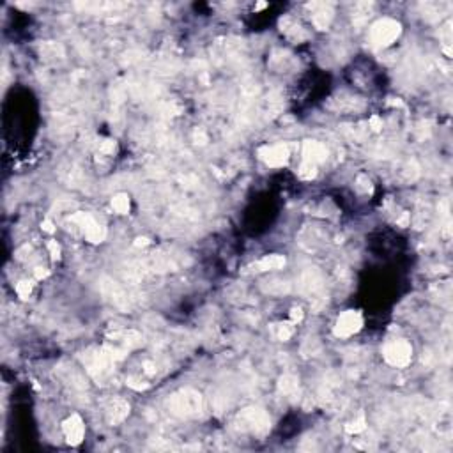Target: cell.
Here are the masks:
<instances>
[{"label":"cell","instance_id":"11","mask_svg":"<svg viewBox=\"0 0 453 453\" xmlns=\"http://www.w3.org/2000/svg\"><path fill=\"white\" fill-rule=\"evenodd\" d=\"M310 9H313V25L317 27L319 30H326L329 27V23L333 20V7L331 4H324V2H312L308 4Z\"/></svg>","mask_w":453,"mask_h":453},{"label":"cell","instance_id":"23","mask_svg":"<svg viewBox=\"0 0 453 453\" xmlns=\"http://www.w3.org/2000/svg\"><path fill=\"white\" fill-rule=\"evenodd\" d=\"M276 335H278L280 340H289L290 336L294 335V326L292 322H283V324H278V331H276Z\"/></svg>","mask_w":453,"mask_h":453},{"label":"cell","instance_id":"21","mask_svg":"<svg viewBox=\"0 0 453 453\" xmlns=\"http://www.w3.org/2000/svg\"><path fill=\"white\" fill-rule=\"evenodd\" d=\"M298 174H299V177H301V179H313V177H315V174H317V165L303 160Z\"/></svg>","mask_w":453,"mask_h":453},{"label":"cell","instance_id":"17","mask_svg":"<svg viewBox=\"0 0 453 453\" xmlns=\"http://www.w3.org/2000/svg\"><path fill=\"white\" fill-rule=\"evenodd\" d=\"M298 377L292 374H285L278 381V391L283 395H294L298 391Z\"/></svg>","mask_w":453,"mask_h":453},{"label":"cell","instance_id":"13","mask_svg":"<svg viewBox=\"0 0 453 453\" xmlns=\"http://www.w3.org/2000/svg\"><path fill=\"white\" fill-rule=\"evenodd\" d=\"M321 287H322V276L317 269H312V267H310V269H306L305 273H303L301 282H299V289H301L303 294L313 296L321 290Z\"/></svg>","mask_w":453,"mask_h":453},{"label":"cell","instance_id":"35","mask_svg":"<svg viewBox=\"0 0 453 453\" xmlns=\"http://www.w3.org/2000/svg\"><path fill=\"white\" fill-rule=\"evenodd\" d=\"M407 220H409V214H407V213H404V214H402L400 220H398V225L405 227V225H407Z\"/></svg>","mask_w":453,"mask_h":453},{"label":"cell","instance_id":"9","mask_svg":"<svg viewBox=\"0 0 453 453\" xmlns=\"http://www.w3.org/2000/svg\"><path fill=\"white\" fill-rule=\"evenodd\" d=\"M62 431H64V436H66L67 444L78 446L83 441V436H85V425H83L82 418H80L78 414H71V416L64 420Z\"/></svg>","mask_w":453,"mask_h":453},{"label":"cell","instance_id":"36","mask_svg":"<svg viewBox=\"0 0 453 453\" xmlns=\"http://www.w3.org/2000/svg\"><path fill=\"white\" fill-rule=\"evenodd\" d=\"M266 6H267L266 2H259V4H257V6H255V11H260V9H264V7H266Z\"/></svg>","mask_w":453,"mask_h":453},{"label":"cell","instance_id":"12","mask_svg":"<svg viewBox=\"0 0 453 453\" xmlns=\"http://www.w3.org/2000/svg\"><path fill=\"white\" fill-rule=\"evenodd\" d=\"M328 158V149L321 144V142L315 140H306L303 144V160L310 161L313 165H319L322 161H326Z\"/></svg>","mask_w":453,"mask_h":453},{"label":"cell","instance_id":"22","mask_svg":"<svg viewBox=\"0 0 453 453\" xmlns=\"http://www.w3.org/2000/svg\"><path fill=\"white\" fill-rule=\"evenodd\" d=\"M365 427H367V421H365L363 414H359L354 421H349V423L345 425V431H347L349 434H359L365 431Z\"/></svg>","mask_w":453,"mask_h":453},{"label":"cell","instance_id":"5","mask_svg":"<svg viewBox=\"0 0 453 453\" xmlns=\"http://www.w3.org/2000/svg\"><path fill=\"white\" fill-rule=\"evenodd\" d=\"M386 363H390L395 368H404L411 363L413 358V347L405 340H393L384 347L382 351Z\"/></svg>","mask_w":453,"mask_h":453},{"label":"cell","instance_id":"10","mask_svg":"<svg viewBox=\"0 0 453 453\" xmlns=\"http://www.w3.org/2000/svg\"><path fill=\"white\" fill-rule=\"evenodd\" d=\"M101 290H103V294H105V298L108 299L114 306H117V308H121V310H129L128 296H126L124 290H122L114 280L103 278L101 280Z\"/></svg>","mask_w":453,"mask_h":453},{"label":"cell","instance_id":"28","mask_svg":"<svg viewBox=\"0 0 453 453\" xmlns=\"http://www.w3.org/2000/svg\"><path fill=\"white\" fill-rule=\"evenodd\" d=\"M128 386H131L133 390H145V388H147L149 384H140V381H138V379L129 377L128 379Z\"/></svg>","mask_w":453,"mask_h":453},{"label":"cell","instance_id":"1","mask_svg":"<svg viewBox=\"0 0 453 453\" xmlns=\"http://www.w3.org/2000/svg\"><path fill=\"white\" fill-rule=\"evenodd\" d=\"M82 363L85 367V370L92 375V379H96L98 382H105L106 379L112 375L114 367L117 363L110 345H103V347H94L87 349L85 352H82Z\"/></svg>","mask_w":453,"mask_h":453},{"label":"cell","instance_id":"26","mask_svg":"<svg viewBox=\"0 0 453 453\" xmlns=\"http://www.w3.org/2000/svg\"><path fill=\"white\" fill-rule=\"evenodd\" d=\"M99 149H101V152H105V154H114V152H115V142L114 140H103L101 145H99Z\"/></svg>","mask_w":453,"mask_h":453},{"label":"cell","instance_id":"30","mask_svg":"<svg viewBox=\"0 0 453 453\" xmlns=\"http://www.w3.org/2000/svg\"><path fill=\"white\" fill-rule=\"evenodd\" d=\"M144 372H145V374H147V375H154V374H156V367H154V365H152L151 361H145V363H144Z\"/></svg>","mask_w":453,"mask_h":453},{"label":"cell","instance_id":"20","mask_svg":"<svg viewBox=\"0 0 453 453\" xmlns=\"http://www.w3.org/2000/svg\"><path fill=\"white\" fill-rule=\"evenodd\" d=\"M112 207L115 209V213L119 214H128L129 211V197L126 193H119L112 198Z\"/></svg>","mask_w":453,"mask_h":453},{"label":"cell","instance_id":"25","mask_svg":"<svg viewBox=\"0 0 453 453\" xmlns=\"http://www.w3.org/2000/svg\"><path fill=\"white\" fill-rule=\"evenodd\" d=\"M48 250H50V255H52L53 260L60 259V246L57 244V241H48Z\"/></svg>","mask_w":453,"mask_h":453},{"label":"cell","instance_id":"4","mask_svg":"<svg viewBox=\"0 0 453 453\" xmlns=\"http://www.w3.org/2000/svg\"><path fill=\"white\" fill-rule=\"evenodd\" d=\"M400 32H402V25L397 20L382 18V20L374 23V27H372L370 30V37H372V43L384 48V46L393 44L395 41L398 39Z\"/></svg>","mask_w":453,"mask_h":453},{"label":"cell","instance_id":"24","mask_svg":"<svg viewBox=\"0 0 453 453\" xmlns=\"http://www.w3.org/2000/svg\"><path fill=\"white\" fill-rule=\"evenodd\" d=\"M16 292L21 299H29L30 292H32V282H29V280H21V282L16 285Z\"/></svg>","mask_w":453,"mask_h":453},{"label":"cell","instance_id":"3","mask_svg":"<svg viewBox=\"0 0 453 453\" xmlns=\"http://www.w3.org/2000/svg\"><path fill=\"white\" fill-rule=\"evenodd\" d=\"M237 427L243 432L257 434V436H264L269 432L271 420L264 409L259 407H246L239 413L237 416Z\"/></svg>","mask_w":453,"mask_h":453},{"label":"cell","instance_id":"31","mask_svg":"<svg viewBox=\"0 0 453 453\" xmlns=\"http://www.w3.org/2000/svg\"><path fill=\"white\" fill-rule=\"evenodd\" d=\"M48 275H50V273H48V269H44V267H37V269H36V278L37 280H43Z\"/></svg>","mask_w":453,"mask_h":453},{"label":"cell","instance_id":"29","mask_svg":"<svg viewBox=\"0 0 453 453\" xmlns=\"http://www.w3.org/2000/svg\"><path fill=\"white\" fill-rule=\"evenodd\" d=\"M370 128L374 129V131H379V129L382 128L381 119H379V117H372V119H370Z\"/></svg>","mask_w":453,"mask_h":453},{"label":"cell","instance_id":"18","mask_svg":"<svg viewBox=\"0 0 453 453\" xmlns=\"http://www.w3.org/2000/svg\"><path fill=\"white\" fill-rule=\"evenodd\" d=\"M372 7H374V4H370V2H361L356 6L354 16H352L354 25H363V23L368 20V16L372 14Z\"/></svg>","mask_w":453,"mask_h":453},{"label":"cell","instance_id":"14","mask_svg":"<svg viewBox=\"0 0 453 453\" xmlns=\"http://www.w3.org/2000/svg\"><path fill=\"white\" fill-rule=\"evenodd\" d=\"M129 414V404L126 400H114L112 404L106 409V420H108L110 425H119L128 418Z\"/></svg>","mask_w":453,"mask_h":453},{"label":"cell","instance_id":"32","mask_svg":"<svg viewBox=\"0 0 453 453\" xmlns=\"http://www.w3.org/2000/svg\"><path fill=\"white\" fill-rule=\"evenodd\" d=\"M41 227H43L44 232H50V234H52L53 230H55V227H53V223H52V221H50V220H44L43 223H41Z\"/></svg>","mask_w":453,"mask_h":453},{"label":"cell","instance_id":"19","mask_svg":"<svg viewBox=\"0 0 453 453\" xmlns=\"http://www.w3.org/2000/svg\"><path fill=\"white\" fill-rule=\"evenodd\" d=\"M290 290V285L287 282H280V280H273V282H266L264 285V292H269L273 296L287 294Z\"/></svg>","mask_w":453,"mask_h":453},{"label":"cell","instance_id":"15","mask_svg":"<svg viewBox=\"0 0 453 453\" xmlns=\"http://www.w3.org/2000/svg\"><path fill=\"white\" fill-rule=\"evenodd\" d=\"M280 27H282V32L285 34L290 41H294V43H301L303 39L308 37L305 29H303L298 21H294L292 18H283V20L280 21Z\"/></svg>","mask_w":453,"mask_h":453},{"label":"cell","instance_id":"27","mask_svg":"<svg viewBox=\"0 0 453 453\" xmlns=\"http://www.w3.org/2000/svg\"><path fill=\"white\" fill-rule=\"evenodd\" d=\"M303 321V310L301 308H292L290 310V322L296 324V322H301Z\"/></svg>","mask_w":453,"mask_h":453},{"label":"cell","instance_id":"33","mask_svg":"<svg viewBox=\"0 0 453 453\" xmlns=\"http://www.w3.org/2000/svg\"><path fill=\"white\" fill-rule=\"evenodd\" d=\"M206 135H204V131H195V142H197V144H206Z\"/></svg>","mask_w":453,"mask_h":453},{"label":"cell","instance_id":"7","mask_svg":"<svg viewBox=\"0 0 453 453\" xmlns=\"http://www.w3.org/2000/svg\"><path fill=\"white\" fill-rule=\"evenodd\" d=\"M361 328H363L361 313L356 312V310H347V312H344L336 319L333 333H335V336H338V338H349V336L356 335Z\"/></svg>","mask_w":453,"mask_h":453},{"label":"cell","instance_id":"2","mask_svg":"<svg viewBox=\"0 0 453 453\" xmlns=\"http://www.w3.org/2000/svg\"><path fill=\"white\" fill-rule=\"evenodd\" d=\"M167 409L175 418H197L202 413V395L191 388L179 390L167 400Z\"/></svg>","mask_w":453,"mask_h":453},{"label":"cell","instance_id":"6","mask_svg":"<svg viewBox=\"0 0 453 453\" xmlns=\"http://www.w3.org/2000/svg\"><path fill=\"white\" fill-rule=\"evenodd\" d=\"M71 221H73V223H76L80 229L83 230L87 241H90V243L98 244V243H101V241L105 239V236H106L105 227L99 225L89 213H75V214H71Z\"/></svg>","mask_w":453,"mask_h":453},{"label":"cell","instance_id":"34","mask_svg":"<svg viewBox=\"0 0 453 453\" xmlns=\"http://www.w3.org/2000/svg\"><path fill=\"white\" fill-rule=\"evenodd\" d=\"M135 244H137V246H145V244H149V239H147V237H138Z\"/></svg>","mask_w":453,"mask_h":453},{"label":"cell","instance_id":"16","mask_svg":"<svg viewBox=\"0 0 453 453\" xmlns=\"http://www.w3.org/2000/svg\"><path fill=\"white\" fill-rule=\"evenodd\" d=\"M285 257L282 255H266L259 260L253 267H257V271H269V269H282L285 266Z\"/></svg>","mask_w":453,"mask_h":453},{"label":"cell","instance_id":"8","mask_svg":"<svg viewBox=\"0 0 453 453\" xmlns=\"http://www.w3.org/2000/svg\"><path fill=\"white\" fill-rule=\"evenodd\" d=\"M259 156L269 167H283L289 161V147L285 144H275V145H266V147L259 149Z\"/></svg>","mask_w":453,"mask_h":453}]
</instances>
